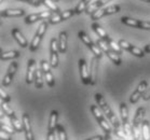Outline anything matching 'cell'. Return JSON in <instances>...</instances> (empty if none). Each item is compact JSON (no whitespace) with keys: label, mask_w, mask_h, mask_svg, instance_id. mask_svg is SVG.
<instances>
[{"label":"cell","mask_w":150,"mask_h":140,"mask_svg":"<svg viewBox=\"0 0 150 140\" xmlns=\"http://www.w3.org/2000/svg\"><path fill=\"white\" fill-rule=\"evenodd\" d=\"M143 99L144 100H149L150 99V89H147V91L145 92V94L143 95Z\"/></svg>","instance_id":"obj_44"},{"label":"cell","mask_w":150,"mask_h":140,"mask_svg":"<svg viewBox=\"0 0 150 140\" xmlns=\"http://www.w3.org/2000/svg\"><path fill=\"white\" fill-rule=\"evenodd\" d=\"M42 4H45V6L48 8L49 10L52 11L53 13H55V14L61 13V10H59V8L56 6V2H55V1H53V0H42Z\"/></svg>","instance_id":"obj_23"},{"label":"cell","mask_w":150,"mask_h":140,"mask_svg":"<svg viewBox=\"0 0 150 140\" xmlns=\"http://www.w3.org/2000/svg\"><path fill=\"white\" fill-rule=\"evenodd\" d=\"M104 11H105V15H110V14H115L120 12V7L115 4V6H110V7L105 8Z\"/></svg>","instance_id":"obj_33"},{"label":"cell","mask_w":150,"mask_h":140,"mask_svg":"<svg viewBox=\"0 0 150 140\" xmlns=\"http://www.w3.org/2000/svg\"><path fill=\"white\" fill-rule=\"evenodd\" d=\"M143 1H145V2H148V4H150V0H143Z\"/></svg>","instance_id":"obj_49"},{"label":"cell","mask_w":150,"mask_h":140,"mask_svg":"<svg viewBox=\"0 0 150 140\" xmlns=\"http://www.w3.org/2000/svg\"><path fill=\"white\" fill-rule=\"evenodd\" d=\"M145 112H146V109H145L144 107H139V108L137 109L136 113H135V116H134V120H133V126H142V125H143Z\"/></svg>","instance_id":"obj_15"},{"label":"cell","mask_w":150,"mask_h":140,"mask_svg":"<svg viewBox=\"0 0 150 140\" xmlns=\"http://www.w3.org/2000/svg\"><path fill=\"white\" fill-rule=\"evenodd\" d=\"M121 22H122L123 24L127 25V26L135 27V28H140V23H142V21H138V20L131 18V17H126V16H123L122 18H121Z\"/></svg>","instance_id":"obj_20"},{"label":"cell","mask_w":150,"mask_h":140,"mask_svg":"<svg viewBox=\"0 0 150 140\" xmlns=\"http://www.w3.org/2000/svg\"><path fill=\"white\" fill-rule=\"evenodd\" d=\"M53 1H55V2H57V1H58V0H53Z\"/></svg>","instance_id":"obj_50"},{"label":"cell","mask_w":150,"mask_h":140,"mask_svg":"<svg viewBox=\"0 0 150 140\" xmlns=\"http://www.w3.org/2000/svg\"><path fill=\"white\" fill-rule=\"evenodd\" d=\"M95 100L97 101V103H98V107L100 108L103 113L107 116V119L109 120V122L111 123L113 128H117V127L121 126L119 123V121H118V119H117V116L113 114L112 110L110 109V107L108 106V103H106V100L104 99V97H103L100 94H98V93L95 94Z\"/></svg>","instance_id":"obj_1"},{"label":"cell","mask_w":150,"mask_h":140,"mask_svg":"<svg viewBox=\"0 0 150 140\" xmlns=\"http://www.w3.org/2000/svg\"><path fill=\"white\" fill-rule=\"evenodd\" d=\"M1 1H2V0H1Z\"/></svg>","instance_id":"obj_51"},{"label":"cell","mask_w":150,"mask_h":140,"mask_svg":"<svg viewBox=\"0 0 150 140\" xmlns=\"http://www.w3.org/2000/svg\"><path fill=\"white\" fill-rule=\"evenodd\" d=\"M118 44L120 45V48L123 49V50H126V51H130V49L132 48V44L131 43H129L127 41H125V40H120L119 43Z\"/></svg>","instance_id":"obj_39"},{"label":"cell","mask_w":150,"mask_h":140,"mask_svg":"<svg viewBox=\"0 0 150 140\" xmlns=\"http://www.w3.org/2000/svg\"><path fill=\"white\" fill-rule=\"evenodd\" d=\"M25 14V11L23 9H7L1 11L2 17H18L23 16Z\"/></svg>","instance_id":"obj_14"},{"label":"cell","mask_w":150,"mask_h":140,"mask_svg":"<svg viewBox=\"0 0 150 140\" xmlns=\"http://www.w3.org/2000/svg\"><path fill=\"white\" fill-rule=\"evenodd\" d=\"M142 138L143 140H150V123L144 121L142 125Z\"/></svg>","instance_id":"obj_22"},{"label":"cell","mask_w":150,"mask_h":140,"mask_svg":"<svg viewBox=\"0 0 150 140\" xmlns=\"http://www.w3.org/2000/svg\"><path fill=\"white\" fill-rule=\"evenodd\" d=\"M109 0H96L95 2H91V4L88 6L86 10H85V13L89 14V15H92L93 13H95L96 11L99 10V8L104 6L106 2H108Z\"/></svg>","instance_id":"obj_13"},{"label":"cell","mask_w":150,"mask_h":140,"mask_svg":"<svg viewBox=\"0 0 150 140\" xmlns=\"http://www.w3.org/2000/svg\"><path fill=\"white\" fill-rule=\"evenodd\" d=\"M36 72H37L36 61L35 59H29L27 64V75H26V83L27 84H31L35 81Z\"/></svg>","instance_id":"obj_7"},{"label":"cell","mask_w":150,"mask_h":140,"mask_svg":"<svg viewBox=\"0 0 150 140\" xmlns=\"http://www.w3.org/2000/svg\"><path fill=\"white\" fill-rule=\"evenodd\" d=\"M145 52L150 53V44H147L146 46H145Z\"/></svg>","instance_id":"obj_46"},{"label":"cell","mask_w":150,"mask_h":140,"mask_svg":"<svg viewBox=\"0 0 150 140\" xmlns=\"http://www.w3.org/2000/svg\"><path fill=\"white\" fill-rule=\"evenodd\" d=\"M43 75H43L41 68H38L37 72H36V77H35V84H36L37 89H41L43 85Z\"/></svg>","instance_id":"obj_25"},{"label":"cell","mask_w":150,"mask_h":140,"mask_svg":"<svg viewBox=\"0 0 150 140\" xmlns=\"http://www.w3.org/2000/svg\"><path fill=\"white\" fill-rule=\"evenodd\" d=\"M53 15V12L52 11H43V12H40V13H36V14H30V15H27L25 17V23L26 24H33L35 22L39 21V20H47V18H50V17Z\"/></svg>","instance_id":"obj_6"},{"label":"cell","mask_w":150,"mask_h":140,"mask_svg":"<svg viewBox=\"0 0 150 140\" xmlns=\"http://www.w3.org/2000/svg\"><path fill=\"white\" fill-rule=\"evenodd\" d=\"M10 119V123H11V126L13 127L14 130L16 132V133H22V132H24V127H23V122H21L20 120L17 119L15 114L12 116L9 117Z\"/></svg>","instance_id":"obj_17"},{"label":"cell","mask_w":150,"mask_h":140,"mask_svg":"<svg viewBox=\"0 0 150 140\" xmlns=\"http://www.w3.org/2000/svg\"><path fill=\"white\" fill-rule=\"evenodd\" d=\"M51 65H50V63L47 62L45 59H43V61H41V70H42V72H43V75H45V73H48V72L51 71Z\"/></svg>","instance_id":"obj_36"},{"label":"cell","mask_w":150,"mask_h":140,"mask_svg":"<svg viewBox=\"0 0 150 140\" xmlns=\"http://www.w3.org/2000/svg\"><path fill=\"white\" fill-rule=\"evenodd\" d=\"M0 97H1V100H4V101H6V103H9V101L11 100L10 96L6 93V91L4 89V87H2V89H0Z\"/></svg>","instance_id":"obj_40"},{"label":"cell","mask_w":150,"mask_h":140,"mask_svg":"<svg viewBox=\"0 0 150 140\" xmlns=\"http://www.w3.org/2000/svg\"><path fill=\"white\" fill-rule=\"evenodd\" d=\"M57 117H58V112L56 110H52L51 114H50V120H49L48 124V133L51 132H56L57 128Z\"/></svg>","instance_id":"obj_11"},{"label":"cell","mask_w":150,"mask_h":140,"mask_svg":"<svg viewBox=\"0 0 150 140\" xmlns=\"http://www.w3.org/2000/svg\"><path fill=\"white\" fill-rule=\"evenodd\" d=\"M78 36H79V38H80V40H81V41L83 42L88 48H90V46H92V45L94 44L93 41H92V39H91L88 34H85L84 31H79Z\"/></svg>","instance_id":"obj_26"},{"label":"cell","mask_w":150,"mask_h":140,"mask_svg":"<svg viewBox=\"0 0 150 140\" xmlns=\"http://www.w3.org/2000/svg\"><path fill=\"white\" fill-rule=\"evenodd\" d=\"M20 56V52L18 51H8V52H4V53H1V61H8V59H13V58H17Z\"/></svg>","instance_id":"obj_24"},{"label":"cell","mask_w":150,"mask_h":140,"mask_svg":"<svg viewBox=\"0 0 150 140\" xmlns=\"http://www.w3.org/2000/svg\"><path fill=\"white\" fill-rule=\"evenodd\" d=\"M21 1H24V2H26V4H30V1H31V0H21Z\"/></svg>","instance_id":"obj_48"},{"label":"cell","mask_w":150,"mask_h":140,"mask_svg":"<svg viewBox=\"0 0 150 140\" xmlns=\"http://www.w3.org/2000/svg\"><path fill=\"white\" fill-rule=\"evenodd\" d=\"M12 36L16 40L17 43L20 44V46H22V48H27L28 46V42L26 40V38L23 36V34L17 28H13L12 29Z\"/></svg>","instance_id":"obj_12"},{"label":"cell","mask_w":150,"mask_h":140,"mask_svg":"<svg viewBox=\"0 0 150 140\" xmlns=\"http://www.w3.org/2000/svg\"><path fill=\"white\" fill-rule=\"evenodd\" d=\"M0 139L1 140H12V137H11L10 134L6 133L4 130L0 132Z\"/></svg>","instance_id":"obj_41"},{"label":"cell","mask_w":150,"mask_h":140,"mask_svg":"<svg viewBox=\"0 0 150 140\" xmlns=\"http://www.w3.org/2000/svg\"><path fill=\"white\" fill-rule=\"evenodd\" d=\"M129 52L131 54H133L134 56H137V57H144L145 56V52L142 51L139 48H136V46H133V45H132V48L130 49Z\"/></svg>","instance_id":"obj_34"},{"label":"cell","mask_w":150,"mask_h":140,"mask_svg":"<svg viewBox=\"0 0 150 140\" xmlns=\"http://www.w3.org/2000/svg\"><path fill=\"white\" fill-rule=\"evenodd\" d=\"M79 70H80V77H81V81L85 85H91V75H90L88 65L83 58L79 59Z\"/></svg>","instance_id":"obj_4"},{"label":"cell","mask_w":150,"mask_h":140,"mask_svg":"<svg viewBox=\"0 0 150 140\" xmlns=\"http://www.w3.org/2000/svg\"><path fill=\"white\" fill-rule=\"evenodd\" d=\"M120 114H121V119H122V123L125 124L129 122V109L125 103H120Z\"/></svg>","instance_id":"obj_21"},{"label":"cell","mask_w":150,"mask_h":140,"mask_svg":"<svg viewBox=\"0 0 150 140\" xmlns=\"http://www.w3.org/2000/svg\"><path fill=\"white\" fill-rule=\"evenodd\" d=\"M1 110H2V112H4L6 115L9 116V117H10V116H12V115H14V112L12 111V109L8 106L7 103H6V101H4V100H1Z\"/></svg>","instance_id":"obj_30"},{"label":"cell","mask_w":150,"mask_h":140,"mask_svg":"<svg viewBox=\"0 0 150 140\" xmlns=\"http://www.w3.org/2000/svg\"><path fill=\"white\" fill-rule=\"evenodd\" d=\"M86 140H104V137L103 136H94L92 138H90V139H86Z\"/></svg>","instance_id":"obj_45"},{"label":"cell","mask_w":150,"mask_h":140,"mask_svg":"<svg viewBox=\"0 0 150 140\" xmlns=\"http://www.w3.org/2000/svg\"><path fill=\"white\" fill-rule=\"evenodd\" d=\"M105 53L107 54V56L111 59V62L115 64V65L117 66H120L121 65V63H122V61H121V57H120L119 54H117L116 52L112 51L111 49H108L107 51H105Z\"/></svg>","instance_id":"obj_19"},{"label":"cell","mask_w":150,"mask_h":140,"mask_svg":"<svg viewBox=\"0 0 150 140\" xmlns=\"http://www.w3.org/2000/svg\"><path fill=\"white\" fill-rule=\"evenodd\" d=\"M58 48L59 53H65L67 51V32L62 31L58 37Z\"/></svg>","instance_id":"obj_16"},{"label":"cell","mask_w":150,"mask_h":140,"mask_svg":"<svg viewBox=\"0 0 150 140\" xmlns=\"http://www.w3.org/2000/svg\"><path fill=\"white\" fill-rule=\"evenodd\" d=\"M91 112H92V114L96 119V121L98 122V124L100 125V127L103 128V130H104L106 134L111 135V133H112L111 123L109 122V120L105 116V114H103V111L100 110V108H99L98 106L92 105V106H91Z\"/></svg>","instance_id":"obj_2"},{"label":"cell","mask_w":150,"mask_h":140,"mask_svg":"<svg viewBox=\"0 0 150 140\" xmlns=\"http://www.w3.org/2000/svg\"><path fill=\"white\" fill-rule=\"evenodd\" d=\"M0 129L4 130V132H6V133H8V134H10V135L15 132L12 126H9V125H7V124H4V123H1V125H0Z\"/></svg>","instance_id":"obj_38"},{"label":"cell","mask_w":150,"mask_h":140,"mask_svg":"<svg viewBox=\"0 0 150 140\" xmlns=\"http://www.w3.org/2000/svg\"><path fill=\"white\" fill-rule=\"evenodd\" d=\"M41 39H42L41 36H39V34H35L33 41H31V43L29 44V50H30V52L37 51L38 48H39V44H40V42H41Z\"/></svg>","instance_id":"obj_27"},{"label":"cell","mask_w":150,"mask_h":140,"mask_svg":"<svg viewBox=\"0 0 150 140\" xmlns=\"http://www.w3.org/2000/svg\"><path fill=\"white\" fill-rule=\"evenodd\" d=\"M75 13H76L75 9H74V10L64 11V12H61V13H57V14L53 13V15L49 18V24H53V25L58 24V23H61V22L68 20L69 17H71Z\"/></svg>","instance_id":"obj_3"},{"label":"cell","mask_w":150,"mask_h":140,"mask_svg":"<svg viewBox=\"0 0 150 140\" xmlns=\"http://www.w3.org/2000/svg\"><path fill=\"white\" fill-rule=\"evenodd\" d=\"M107 43H108V45H109V48L111 49V50H112V51H115L117 53V54H121V53H122V49L120 48V45L119 44H117L116 42L113 41L112 39H111V38L109 37V39H108V40H107Z\"/></svg>","instance_id":"obj_28"},{"label":"cell","mask_w":150,"mask_h":140,"mask_svg":"<svg viewBox=\"0 0 150 140\" xmlns=\"http://www.w3.org/2000/svg\"><path fill=\"white\" fill-rule=\"evenodd\" d=\"M140 28L146 29V30H150V22H142L140 23Z\"/></svg>","instance_id":"obj_42"},{"label":"cell","mask_w":150,"mask_h":140,"mask_svg":"<svg viewBox=\"0 0 150 140\" xmlns=\"http://www.w3.org/2000/svg\"><path fill=\"white\" fill-rule=\"evenodd\" d=\"M56 133H57V137H58V140H68L67 139V134L65 132V128L59 125H57V128H56Z\"/></svg>","instance_id":"obj_29"},{"label":"cell","mask_w":150,"mask_h":140,"mask_svg":"<svg viewBox=\"0 0 150 140\" xmlns=\"http://www.w3.org/2000/svg\"><path fill=\"white\" fill-rule=\"evenodd\" d=\"M16 69H17V63L16 62H12L9 66V68H8V71L4 75V80H2V86H9L12 82V80H13V77L15 75V72H16Z\"/></svg>","instance_id":"obj_8"},{"label":"cell","mask_w":150,"mask_h":140,"mask_svg":"<svg viewBox=\"0 0 150 140\" xmlns=\"http://www.w3.org/2000/svg\"><path fill=\"white\" fill-rule=\"evenodd\" d=\"M147 85H148V83H147L146 80H144L142 82L138 84L137 86V89H135L133 92V94L131 95L130 97V101L132 103H136L138 100L140 99V97H143V95L145 94V92L147 91Z\"/></svg>","instance_id":"obj_5"},{"label":"cell","mask_w":150,"mask_h":140,"mask_svg":"<svg viewBox=\"0 0 150 140\" xmlns=\"http://www.w3.org/2000/svg\"><path fill=\"white\" fill-rule=\"evenodd\" d=\"M56 135H57V133H56V132H51V133H48L47 140H55V138H56Z\"/></svg>","instance_id":"obj_43"},{"label":"cell","mask_w":150,"mask_h":140,"mask_svg":"<svg viewBox=\"0 0 150 140\" xmlns=\"http://www.w3.org/2000/svg\"><path fill=\"white\" fill-rule=\"evenodd\" d=\"M23 127H24V133H25V138L26 140H35L34 134L31 132V125H30V120H29V115L27 113L23 114Z\"/></svg>","instance_id":"obj_9"},{"label":"cell","mask_w":150,"mask_h":140,"mask_svg":"<svg viewBox=\"0 0 150 140\" xmlns=\"http://www.w3.org/2000/svg\"><path fill=\"white\" fill-rule=\"evenodd\" d=\"M84 1V4H86V6H89L90 4H91V0H83Z\"/></svg>","instance_id":"obj_47"},{"label":"cell","mask_w":150,"mask_h":140,"mask_svg":"<svg viewBox=\"0 0 150 140\" xmlns=\"http://www.w3.org/2000/svg\"><path fill=\"white\" fill-rule=\"evenodd\" d=\"M49 27V23L48 22H42L40 24V26L38 27V30L36 34H39V36H41V37H43L45 36V34L47 32V29H48Z\"/></svg>","instance_id":"obj_32"},{"label":"cell","mask_w":150,"mask_h":140,"mask_svg":"<svg viewBox=\"0 0 150 140\" xmlns=\"http://www.w3.org/2000/svg\"><path fill=\"white\" fill-rule=\"evenodd\" d=\"M90 50H91V52H92L93 54H94V56L95 57H97L99 59V58H102L103 56V51L100 50V48H99L97 44H93L92 46H90Z\"/></svg>","instance_id":"obj_31"},{"label":"cell","mask_w":150,"mask_h":140,"mask_svg":"<svg viewBox=\"0 0 150 140\" xmlns=\"http://www.w3.org/2000/svg\"><path fill=\"white\" fill-rule=\"evenodd\" d=\"M45 81H47V84H48L50 87H53V86H54L55 82H54V79H53V75H52L51 71L48 72V73H45Z\"/></svg>","instance_id":"obj_37"},{"label":"cell","mask_w":150,"mask_h":140,"mask_svg":"<svg viewBox=\"0 0 150 140\" xmlns=\"http://www.w3.org/2000/svg\"><path fill=\"white\" fill-rule=\"evenodd\" d=\"M97 73H98V58H92V63L90 66V75H91V85H95L97 82Z\"/></svg>","instance_id":"obj_10"},{"label":"cell","mask_w":150,"mask_h":140,"mask_svg":"<svg viewBox=\"0 0 150 140\" xmlns=\"http://www.w3.org/2000/svg\"><path fill=\"white\" fill-rule=\"evenodd\" d=\"M86 8H88V6L84 4V1H83V0H81V1H80V4L75 8L76 14H81L82 12H85Z\"/></svg>","instance_id":"obj_35"},{"label":"cell","mask_w":150,"mask_h":140,"mask_svg":"<svg viewBox=\"0 0 150 140\" xmlns=\"http://www.w3.org/2000/svg\"><path fill=\"white\" fill-rule=\"evenodd\" d=\"M92 28H93V30L98 34L99 39H102V40H104V41L107 42V40L109 39V36L107 34V32H106V31L104 30V29H103V28L97 24V23H94V24L92 25Z\"/></svg>","instance_id":"obj_18"}]
</instances>
